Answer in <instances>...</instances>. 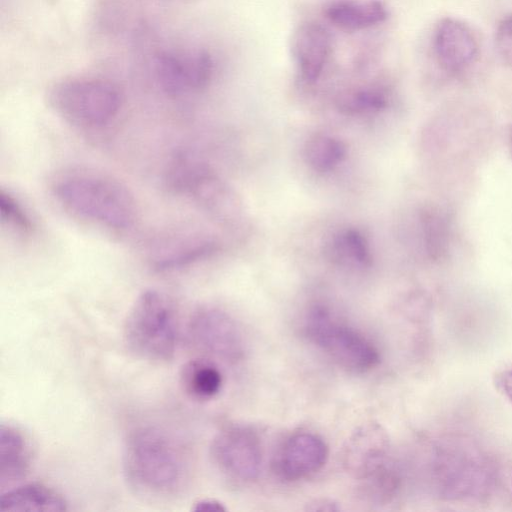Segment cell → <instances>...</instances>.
Masks as SVG:
<instances>
[{
    "instance_id": "obj_17",
    "label": "cell",
    "mask_w": 512,
    "mask_h": 512,
    "mask_svg": "<svg viewBox=\"0 0 512 512\" xmlns=\"http://www.w3.org/2000/svg\"><path fill=\"white\" fill-rule=\"evenodd\" d=\"M31 466V450L23 431L10 423L0 427V487L21 481Z\"/></svg>"
},
{
    "instance_id": "obj_8",
    "label": "cell",
    "mask_w": 512,
    "mask_h": 512,
    "mask_svg": "<svg viewBox=\"0 0 512 512\" xmlns=\"http://www.w3.org/2000/svg\"><path fill=\"white\" fill-rule=\"evenodd\" d=\"M187 336L197 350L234 362L244 354V338L235 320L215 307H200L191 315Z\"/></svg>"
},
{
    "instance_id": "obj_18",
    "label": "cell",
    "mask_w": 512,
    "mask_h": 512,
    "mask_svg": "<svg viewBox=\"0 0 512 512\" xmlns=\"http://www.w3.org/2000/svg\"><path fill=\"white\" fill-rule=\"evenodd\" d=\"M179 384L187 396L195 400H209L221 391L223 376L210 360L195 358L181 366Z\"/></svg>"
},
{
    "instance_id": "obj_28",
    "label": "cell",
    "mask_w": 512,
    "mask_h": 512,
    "mask_svg": "<svg viewBox=\"0 0 512 512\" xmlns=\"http://www.w3.org/2000/svg\"><path fill=\"white\" fill-rule=\"evenodd\" d=\"M507 147H508V152H509V155L512 159V126L509 130V133H508V140H507Z\"/></svg>"
},
{
    "instance_id": "obj_13",
    "label": "cell",
    "mask_w": 512,
    "mask_h": 512,
    "mask_svg": "<svg viewBox=\"0 0 512 512\" xmlns=\"http://www.w3.org/2000/svg\"><path fill=\"white\" fill-rule=\"evenodd\" d=\"M433 49L442 69L457 73L476 61L479 43L468 24L457 18L446 17L435 28Z\"/></svg>"
},
{
    "instance_id": "obj_15",
    "label": "cell",
    "mask_w": 512,
    "mask_h": 512,
    "mask_svg": "<svg viewBox=\"0 0 512 512\" xmlns=\"http://www.w3.org/2000/svg\"><path fill=\"white\" fill-rule=\"evenodd\" d=\"M324 14L335 27L357 32L383 23L388 9L381 0H333L324 8Z\"/></svg>"
},
{
    "instance_id": "obj_21",
    "label": "cell",
    "mask_w": 512,
    "mask_h": 512,
    "mask_svg": "<svg viewBox=\"0 0 512 512\" xmlns=\"http://www.w3.org/2000/svg\"><path fill=\"white\" fill-rule=\"evenodd\" d=\"M346 152V146L340 139L326 134L311 136L304 146L306 163L320 173L337 167L344 160Z\"/></svg>"
},
{
    "instance_id": "obj_24",
    "label": "cell",
    "mask_w": 512,
    "mask_h": 512,
    "mask_svg": "<svg viewBox=\"0 0 512 512\" xmlns=\"http://www.w3.org/2000/svg\"><path fill=\"white\" fill-rule=\"evenodd\" d=\"M495 47L502 61L512 67V14L503 17L498 23Z\"/></svg>"
},
{
    "instance_id": "obj_11",
    "label": "cell",
    "mask_w": 512,
    "mask_h": 512,
    "mask_svg": "<svg viewBox=\"0 0 512 512\" xmlns=\"http://www.w3.org/2000/svg\"><path fill=\"white\" fill-rule=\"evenodd\" d=\"M390 442L385 429L376 422H366L355 429L342 451L345 470L358 480H365L389 465Z\"/></svg>"
},
{
    "instance_id": "obj_26",
    "label": "cell",
    "mask_w": 512,
    "mask_h": 512,
    "mask_svg": "<svg viewBox=\"0 0 512 512\" xmlns=\"http://www.w3.org/2000/svg\"><path fill=\"white\" fill-rule=\"evenodd\" d=\"M498 383L502 392L512 403V368L502 372L498 378Z\"/></svg>"
},
{
    "instance_id": "obj_6",
    "label": "cell",
    "mask_w": 512,
    "mask_h": 512,
    "mask_svg": "<svg viewBox=\"0 0 512 512\" xmlns=\"http://www.w3.org/2000/svg\"><path fill=\"white\" fill-rule=\"evenodd\" d=\"M305 332L314 344L350 372L364 373L379 363V353L374 345L353 328L339 322L322 305L309 310Z\"/></svg>"
},
{
    "instance_id": "obj_1",
    "label": "cell",
    "mask_w": 512,
    "mask_h": 512,
    "mask_svg": "<svg viewBox=\"0 0 512 512\" xmlns=\"http://www.w3.org/2000/svg\"><path fill=\"white\" fill-rule=\"evenodd\" d=\"M122 471L128 486L151 498L176 496L188 481V458L181 444L166 430L145 425L127 435Z\"/></svg>"
},
{
    "instance_id": "obj_25",
    "label": "cell",
    "mask_w": 512,
    "mask_h": 512,
    "mask_svg": "<svg viewBox=\"0 0 512 512\" xmlns=\"http://www.w3.org/2000/svg\"><path fill=\"white\" fill-rule=\"evenodd\" d=\"M195 512H224L226 507L216 499L203 498L196 501L192 507Z\"/></svg>"
},
{
    "instance_id": "obj_10",
    "label": "cell",
    "mask_w": 512,
    "mask_h": 512,
    "mask_svg": "<svg viewBox=\"0 0 512 512\" xmlns=\"http://www.w3.org/2000/svg\"><path fill=\"white\" fill-rule=\"evenodd\" d=\"M155 72L170 96H186L204 89L211 81L213 61L204 50H170L155 58Z\"/></svg>"
},
{
    "instance_id": "obj_20",
    "label": "cell",
    "mask_w": 512,
    "mask_h": 512,
    "mask_svg": "<svg viewBox=\"0 0 512 512\" xmlns=\"http://www.w3.org/2000/svg\"><path fill=\"white\" fill-rule=\"evenodd\" d=\"M338 111L347 116L376 114L388 106L386 91L375 85L359 86L342 91L335 100Z\"/></svg>"
},
{
    "instance_id": "obj_4",
    "label": "cell",
    "mask_w": 512,
    "mask_h": 512,
    "mask_svg": "<svg viewBox=\"0 0 512 512\" xmlns=\"http://www.w3.org/2000/svg\"><path fill=\"white\" fill-rule=\"evenodd\" d=\"M178 334L172 301L159 291H143L124 322L123 337L128 349L147 360L169 361L177 350Z\"/></svg>"
},
{
    "instance_id": "obj_19",
    "label": "cell",
    "mask_w": 512,
    "mask_h": 512,
    "mask_svg": "<svg viewBox=\"0 0 512 512\" xmlns=\"http://www.w3.org/2000/svg\"><path fill=\"white\" fill-rule=\"evenodd\" d=\"M329 258L342 266L367 268L372 254L366 237L357 229L349 228L335 234L327 247Z\"/></svg>"
},
{
    "instance_id": "obj_23",
    "label": "cell",
    "mask_w": 512,
    "mask_h": 512,
    "mask_svg": "<svg viewBox=\"0 0 512 512\" xmlns=\"http://www.w3.org/2000/svg\"><path fill=\"white\" fill-rule=\"evenodd\" d=\"M0 213L4 222L21 230L28 231L32 227L31 220L21 204L10 194L1 190Z\"/></svg>"
},
{
    "instance_id": "obj_5",
    "label": "cell",
    "mask_w": 512,
    "mask_h": 512,
    "mask_svg": "<svg viewBox=\"0 0 512 512\" xmlns=\"http://www.w3.org/2000/svg\"><path fill=\"white\" fill-rule=\"evenodd\" d=\"M48 103L65 121L82 128H98L116 117L122 97L118 87L108 80L69 77L51 86Z\"/></svg>"
},
{
    "instance_id": "obj_27",
    "label": "cell",
    "mask_w": 512,
    "mask_h": 512,
    "mask_svg": "<svg viewBox=\"0 0 512 512\" xmlns=\"http://www.w3.org/2000/svg\"><path fill=\"white\" fill-rule=\"evenodd\" d=\"M310 511H337L339 508L336 506V504L333 501L327 500V499H319L315 500L313 503L310 504L309 507H307Z\"/></svg>"
},
{
    "instance_id": "obj_9",
    "label": "cell",
    "mask_w": 512,
    "mask_h": 512,
    "mask_svg": "<svg viewBox=\"0 0 512 512\" xmlns=\"http://www.w3.org/2000/svg\"><path fill=\"white\" fill-rule=\"evenodd\" d=\"M210 456L216 468L233 480L252 481L261 471L259 438L244 426H229L219 431L211 442Z\"/></svg>"
},
{
    "instance_id": "obj_22",
    "label": "cell",
    "mask_w": 512,
    "mask_h": 512,
    "mask_svg": "<svg viewBox=\"0 0 512 512\" xmlns=\"http://www.w3.org/2000/svg\"><path fill=\"white\" fill-rule=\"evenodd\" d=\"M441 214L434 211H424L421 216V227L427 252L432 257H439L449 243V223Z\"/></svg>"
},
{
    "instance_id": "obj_14",
    "label": "cell",
    "mask_w": 512,
    "mask_h": 512,
    "mask_svg": "<svg viewBox=\"0 0 512 512\" xmlns=\"http://www.w3.org/2000/svg\"><path fill=\"white\" fill-rule=\"evenodd\" d=\"M290 51L300 78L313 84L321 77L330 59L332 37L320 23L306 21L294 30Z\"/></svg>"
},
{
    "instance_id": "obj_3",
    "label": "cell",
    "mask_w": 512,
    "mask_h": 512,
    "mask_svg": "<svg viewBox=\"0 0 512 512\" xmlns=\"http://www.w3.org/2000/svg\"><path fill=\"white\" fill-rule=\"evenodd\" d=\"M57 200L74 214L113 229H127L136 220L131 192L111 177L86 172L69 173L53 184Z\"/></svg>"
},
{
    "instance_id": "obj_12",
    "label": "cell",
    "mask_w": 512,
    "mask_h": 512,
    "mask_svg": "<svg viewBox=\"0 0 512 512\" xmlns=\"http://www.w3.org/2000/svg\"><path fill=\"white\" fill-rule=\"evenodd\" d=\"M327 457L328 447L321 437L311 432H297L278 450L274 468L281 478L299 481L320 471Z\"/></svg>"
},
{
    "instance_id": "obj_16",
    "label": "cell",
    "mask_w": 512,
    "mask_h": 512,
    "mask_svg": "<svg viewBox=\"0 0 512 512\" xmlns=\"http://www.w3.org/2000/svg\"><path fill=\"white\" fill-rule=\"evenodd\" d=\"M68 502L57 490L39 482L21 484L0 496L2 512H62Z\"/></svg>"
},
{
    "instance_id": "obj_7",
    "label": "cell",
    "mask_w": 512,
    "mask_h": 512,
    "mask_svg": "<svg viewBox=\"0 0 512 512\" xmlns=\"http://www.w3.org/2000/svg\"><path fill=\"white\" fill-rule=\"evenodd\" d=\"M169 185L192 197L213 216L224 222H235L243 214L240 197L205 164L182 155L172 163Z\"/></svg>"
},
{
    "instance_id": "obj_2",
    "label": "cell",
    "mask_w": 512,
    "mask_h": 512,
    "mask_svg": "<svg viewBox=\"0 0 512 512\" xmlns=\"http://www.w3.org/2000/svg\"><path fill=\"white\" fill-rule=\"evenodd\" d=\"M427 472L434 494L447 501L487 496L498 474L493 457L476 441L460 434H445L432 442Z\"/></svg>"
}]
</instances>
